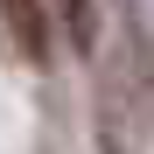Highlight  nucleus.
I'll use <instances>...</instances> for the list:
<instances>
[{
	"mask_svg": "<svg viewBox=\"0 0 154 154\" xmlns=\"http://www.w3.org/2000/svg\"><path fill=\"white\" fill-rule=\"evenodd\" d=\"M0 28L21 63H49V0H0Z\"/></svg>",
	"mask_w": 154,
	"mask_h": 154,
	"instance_id": "obj_1",
	"label": "nucleus"
},
{
	"mask_svg": "<svg viewBox=\"0 0 154 154\" xmlns=\"http://www.w3.org/2000/svg\"><path fill=\"white\" fill-rule=\"evenodd\" d=\"M105 105H98V140H105V154H133V126H126V112H133V91H126V63H105Z\"/></svg>",
	"mask_w": 154,
	"mask_h": 154,
	"instance_id": "obj_2",
	"label": "nucleus"
},
{
	"mask_svg": "<svg viewBox=\"0 0 154 154\" xmlns=\"http://www.w3.org/2000/svg\"><path fill=\"white\" fill-rule=\"evenodd\" d=\"M49 14L63 21V35L77 49H91V35H98V7H91V0H49Z\"/></svg>",
	"mask_w": 154,
	"mask_h": 154,
	"instance_id": "obj_3",
	"label": "nucleus"
}]
</instances>
